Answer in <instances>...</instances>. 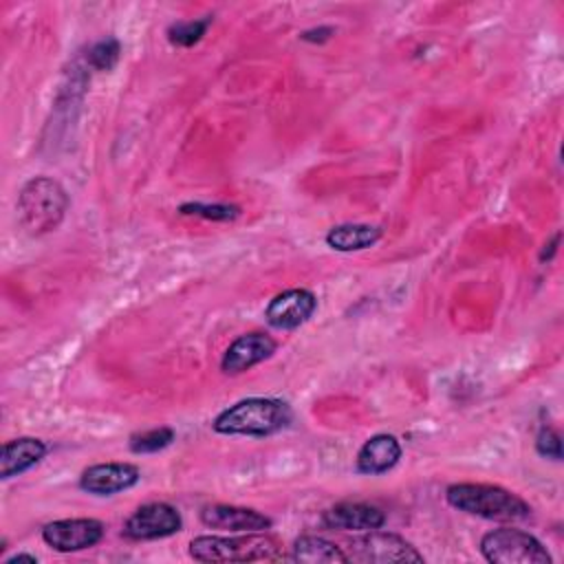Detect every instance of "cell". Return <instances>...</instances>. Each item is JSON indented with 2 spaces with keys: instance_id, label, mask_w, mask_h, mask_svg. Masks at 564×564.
I'll return each instance as SVG.
<instances>
[{
  "instance_id": "cell-13",
  "label": "cell",
  "mask_w": 564,
  "mask_h": 564,
  "mask_svg": "<svg viewBox=\"0 0 564 564\" xmlns=\"http://www.w3.org/2000/svg\"><path fill=\"white\" fill-rule=\"evenodd\" d=\"M322 522L339 531H372L386 524V513L368 502H339L322 513Z\"/></svg>"
},
{
  "instance_id": "cell-18",
  "label": "cell",
  "mask_w": 564,
  "mask_h": 564,
  "mask_svg": "<svg viewBox=\"0 0 564 564\" xmlns=\"http://www.w3.org/2000/svg\"><path fill=\"white\" fill-rule=\"evenodd\" d=\"M209 24H212V18H209V15L200 18V20L174 22V24L167 29V40H170V44H174V46H183V48L194 46L196 42L203 40V35L207 33Z\"/></svg>"
},
{
  "instance_id": "cell-12",
  "label": "cell",
  "mask_w": 564,
  "mask_h": 564,
  "mask_svg": "<svg viewBox=\"0 0 564 564\" xmlns=\"http://www.w3.org/2000/svg\"><path fill=\"white\" fill-rule=\"evenodd\" d=\"M200 522L212 529L234 531V533H256L271 529L273 520L256 509L236 505H209L200 511Z\"/></svg>"
},
{
  "instance_id": "cell-20",
  "label": "cell",
  "mask_w": 564,
  "mask_h": 564,
  "mask_svg": "<svg viewBox=\"0 0 564 564\" xmlns=\"http://www.w3.org/2000/svg\"><path fill=\"white\" fill-rule=\"evenodd\" d=\"M178 214L183 216H198L205 220H218V223H227L240 216V207L238 205H227V203H183L178 207Z\"/></svg>"
},
{
  "instance_id": "cell-9",
  "label": "cell",
  "mask_w": 564,
  "mask_h": 564,
  "mask_svg": "<svg viewBox=\"0 0 564 564\" xmlns=\"http://www.w3.org/2000/svg\"><path fill=\"white\" fill-rule=\"evenodd\" d=\"M317 308V297L308 289H286L269 300L264 308L267 324L278 330H293L311 319Z\"/></svg>"
},
{
  "instance_id": "cell-14",
  "label": "cell",
  "mask_w": 564,
  "mask_h": 564,
  "mask_svg": "<svg viewBox=\"0 0 564 564\" xmlns=\"http://www.w3.org/2000/svg\"><path fill=\"white\" fill-rule=\"evenodd\" d=\"M401 443L392 434L370 436L357 452V471L366 476H379L390 471L401 458Z\"/></svg>"
},
{
  "instance_id": "cell-24",
  "label": "cell",
  "mask_w": 564,
  "mask_h": 564,
  "mask_svg": "<svg viewBox=\"0 0 564 564\" xmlns=\"http://www.w3.org/2000/svg\"><path fill=\"white\" fill-rule=\"evenodd\" d=\"M15 562H31V564H35L37 557L31 555V553H15V555H11V557L4 560V564H15Z\"/></svg>"
},
{
  "instance_id": "cell-15",
  "label": "cell",
  "mask_w": 564,
  "mask_h": 564,
  "mask_svg": "<svg viewBox=\"0 0 564 564\" xmlns=\"http://www.w3.org/2000/svg\"><path fill=\"white\" fill-rule=\"evenodd\" d=\"M46 456V443L33 436L7 441L0 449V478L9 480L24 474Z\"/></svg>"
},
{
  "instance_id": "cell-4",
  "label": "cell",
  "mask_w": 564,
  "mask_h": 564,
  "mask_svg": "<svg viewBox=\"0 0 564 564\" xmlns=\"http://www.w3.org/2000/svg\"><path fill=\"white\" fill-rule=\"evenodd\" d=\"M196 562H275L284 557L282 544L264 531L245 535H198L189 542Z\"/></svg>"
},
{
  "instance_id": "cell-6",
  "label": "cell",
  "mask_w": 564,
  "mask_h": 564,
  "mask_svg": "<svg viewBox=\"0 0 564 564\" xmlns=\"http://www.w3.org/2000/svg\"><path fill=\"white\" fill-rule=\"evenodd\" d=\"M348 560L359 564H408L423 562V555L401 535L388 531H364L348 544Z\"/></svg>"
},
{
  "instance_id": "cell-10",
  "label": "cell",
  "mask_w": 564,
  "mask_h": 564,
  "mask_svg": "<svg viewBox=\"0 0 564 564\" xmlns=\"http://www.w3.org/2000/svg\"><path fill=\"white\" fill-rule=\"evenodd\" d=\"M278 341L267 333H245L236 337L220 359V370L225 375H242L264 359L273 357Z\"/></svg>"
},
{
  "instance_id": "cell-2",
  "label": "cell",
  "mask_w": 564,
  "mask_h": 564,
  "mask_svg": "<svg viewBox=\"0 0 564 564\" xmlns=\"http://www.w3.org/2000/svg\"><path fill=\"white\" fill-rule=\"evenodd\" d=\"M70 198L64 185L51 176L29 178L18 194V220L29 236H44L59 227Z\"/></svg>"
},
{
  "instance_id": "cell-23",
  "label": "cell",
  "mask_w": 564,
  "mask_h": 564,
  "mask_svg": "<svg viewBox=\"0 0 564 564\" xmlns=\"http://www.w3.org/2000/svg\"><path fill=\"white\" fill-rule=\"evenodd\" d=\"M333 33H335V29H330V26H319V29H313V31H304V33H302V40H304V42H324V40H328Z\"/></svg>"
},
{
  "instance_id": "cell-3",
  "label": "cell",
  "mask_w": 564,
  "mask_h": 564,
  "mask_svg": "<svg viewBox=\"0 0 564 564\" xmlns=\"http://www.w3.org/2000/svg\"><path fill=\"white\" fill-rule=\"evenodd\" d=\"M445 500L449 507L463 513L478 516L485 520H498V522L524 520L531 513V507L518 494L505 487L485 485V482L449 485L445 491Z\"/></svg>"
},
{
  "instance_id": "cell-8",
  "label": "cell",
  "mask_w": 564,
  "mask_h": 564,
  "mask_svg": "<svg viewBox=\"0 0 564 564\" xmlns=\"http://www.w3.org/2000/svg\"><path fill=\"white\" fill-rule=\"evenodd\" d=\"M101 538H104V524L95 518L53 520V522L44 524V529H42V540L59 553L90 549V546L99 544Z\"/></svg>"
},
{
  "instance_id": "cell-1",
  "label": "cell",
  "mask_w": 564,
  "mask_h": 564,
  "mask_svg": "<svg viewBox=\"0 0 564 564\" xmlns=\"http://www.w3.org/2000/svg\"><path fill=\"white\" fill-rule=\"evenodd\" d=\"M293 421L286 401L273 397H249L225 408L212 423L216 434L225 436H271Z\"/></svg>"
},
{
  "instance_id": "cell-21",
  "label": "cell",
  "mask_w": 564,
  "mask_h": 564,
  "mask_svg": "<svg viewBox=\"0 0 564 564\" xmlns=\"http://www.w3.org/2000/svg\"><path fill=\"white\" fill-rule=\"evenodd\" d=\"M119 53H121L119 40L117 37H104V40H99L97 44H93L88 48L86 64L95 70H110L117 64Z\"/></svg>"
},
{
  "instance_id": "cell-5",
  "label": "cell",
  "mask_w": 564,
  "mask_h": 564,
  "mask_svg": "<svg viewBox=\"0 0 564 564\" xmlns=\"http://www.w3.org/2000/svg\"><path fill=\"white\" fill-rule=\"evenodd\" d=\"M480 553L491 564H551L546 546L522 529L500 527L482 535Z\"/></svg>"
},
{
  "instance_id": "cell-7",
  "label": "cell",
  "mask_w": 564,
  "mask_h": 564,
  "mask_svg": "<svg viewBox=\"0 0 564 564\" xmlns=\"http://www.w3.org/2000/svg\"><path fill=\"white\" fill-rule=\"evenodd\" d=\"M183 527V518L176 507L167 502H148L141 505L123 524V535L128 540L145 542L161 540L178 533Z\"/></svg>"
},
{
  "instance_id": "cell-17",
  "label": "cell",
  "mask_w": 564,
  "mask_h": 564,
  "mask_svg": "<svg viewBox=\"0 0 564 564\" xmlns=\"http://www.w3.org/2000/svg\"><path fill=\"white\" fill-rule=\"evenodd\" d=\"M291 560L306 564H346L348 555L319 535H300L291 546Z\"/></svg>"
},
{
  "instance_id": "cell-11",
  "label": "cell",
  "mask_w": 564,
  "mask_h": 564,
  "mask_svg": "<svg viewBox=\"0 0 564 564\" xmlns=\"http://www.w3.org/2000/svg\"><path fill=\"white\" fill-rule=\"evenodd\" d=\"M141 471L132 463H97L82 471L79 487L93 496H115L134 487Z\"/></svg>"
},
{
  "instance_id": "cell-16",
  "label": "cell",
  "mask_w": 564,
  "mask_h": 564,
  "mask_svg": "<svg viewBox=\"0 0 564 564\" xmlns=\"http://www.w3.org/2000/svg\"><path fill=\"white\" fill-rule=\"evenodd\" d=\"M381 227L377 225H364V223H344L337 227H330L326 234V245L335 251H361L379 242Z\"/></svg>"
},
{
  "instance_id": "cell-22",
  "label": "cell",
  "mask_w": 564,
  "mask_h": 564,
  "mask_svg": "<svg viewBox=\"0 0 564 564\" xmlns=\"http://www.w3.org/2000/svg\"><path fill=\"white\" fill-rule=\"evenodd\" d=\"M535 449L540 456L551 460H562V436L551 425H542L535 436Z\"/></svg>"
},
{
  "instance_id": "cell-19",
  "label": "cell",
  "mask_w": 564,
  "mask_h": 564,
  "mask_svg": "<svg viewBox=\"0 0 564 564\" xmlns=\"http://www.w3.org/2000/svg\"><path fill=\"white\" fill-rule=\"evenodd\" d=\"M174 441V430L172 427H152L139 434L130 436V452L134 454H152L159 449H165Z\"/></svg>"
}]
</instances>
